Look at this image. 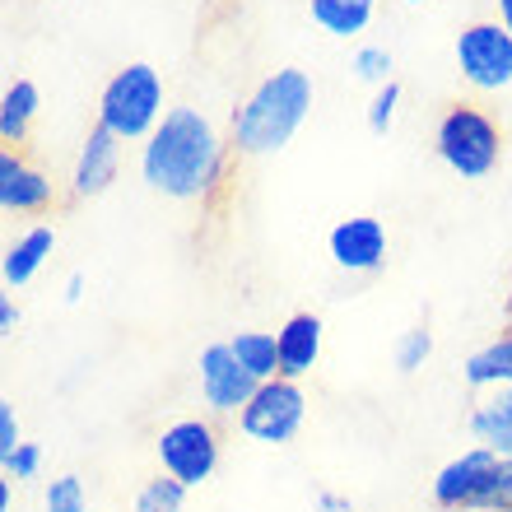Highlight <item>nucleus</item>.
Returning a JSON list of instances; mask_svg holds the SVG:
<instances>
[{
    "mask_svg": "<svg viewBox=\"0 0 512 512\" xmlns=\"http://www.w3.org/2000/svg\"><path fill=\"white\" fill-rule=\"evenodd\" d=\"M229 159L233 145L201 108H168V117L140 145L135 168L140 182L163 201L210 205L229 182Z\"/></svg>",
    "mask_w": 512,
    "mask_h": 512,
    "instance_id": "1",
    "label": "nucleus"
},
{
    "mask_svg": "<svg viewBox=\"0 0 512 512\" xmlns=\"http://www.w3.org/2000/svg\"><path fill=\"white\" fill-rule=\"evenodd\" d=\"M312 103H317V84H312L308 70L280 66V70H270V75H261L229 117L233 154L238 159L280 154L312 117Z\"/></svg>",
    "mask_w": 512,
    "mask_h": 512,
    "instance_id": "2",
    "label": "nucleus"
},
{
    "mask_svg": "<svg viewBox=\"0 0 512 512\" xmlns=\"http://www.w3.org/2000/svg\"><path fill=\"white\" fill-rule=\"evenodd\" d=\"M433 149H438L447 173H457L461 182H480V177L499 173L503 154H508V135H503L494 112L461 98V103L443 108V117L433 126Z\"/></svg>",
    "mask_w": 512,
    "mask_h": 512,
    "instance_id": "3",
    "label": "nucleus"
},
{
    "mask_svg": "<svg viewBox=\"0 0 512 512\" xmlns=\"http://www.w3.org/2000/svg\"><path fill=\"white\" fill-rule=\"evenodd\" d=\"M168 117V89L149 61H131L103 84L98 94V126H108L122 145H145L154 126Z\"/></svg>",
    "mask_w": 512,
    "mask_h": 512,
    "instance_id": "4",
    "label": "nucleus"
},
{
    "mask_svg": "<svg viewBox=\"0 0 512 512\" xmlns=\"http://www.w3.org/2000/svg\"><path fill=\"white\" fill-rule=\"evenodd\" d=\"M224 457V433L215 415H182L154 433V461L163 475L182 480L187 489H201L215 480Z\"/></svg>",
    "mask_w": 512,
    "mask_h": 512,
    "instance_id": "5",
    "label": "nucleus"
},
{
    "mask_svg": "<svg viewBox=\"0 0 512 512\" xmlns=\"http://www.w3.org/2000/svg\"><path fill=\"white\" fill-rule=\"evenodd\" d=\"M308 424V391L298 378H270L252 391V401L238 410L233 429L256 447H284L294 443Z\"/></svg>",
    "mask_w": 512,
    "mask_h": 512,
    "instance_id": "6",
    "label": "nucleus"
},
{
    "mask_svg": "<svg viewBox=\"0 0 512 512\" xmlns=\"http://www.w3.org/2000/svg\"><path fill=\"white\" fill-rule=\"evenodd\" d=\"M457 70L475 94H503L512 89V33L499 19H475L457 33Z\"/></svg>",
    "mask_w": 512,
    "mask_h": 512,
    "instance_id": "7",
    "label": "nucleus"
},
{
    "mask_svg": "<svg viewBox=\"0 0 512 512\" xmlns=\"http://www.w3.org/2000/svg\"><path fill=\"white\" fill-rule=\"evenodd\" d=\"M256 387H261V382L238 364V354L229 350V340H215V345H205V350L196 354V391H201L205 415L238 419V410L252 401Z\"/></svg>",
    "mask_w": 512,
    "mask_h": 512,
    "instance_id": "8",
    "label": "nucleus"
},
{
    "mask_svg": "<svg viewBox=\"0 0 512 512\" xmlns=\"http://www.w3.org/2000/svg\"><path fill=\"white\" fill-rule=\"evenodd\" d=\"M499 466H503L499 452H489V447H466L461 457H452L443 471L433 475V485H429L433 508H485Z\"/></svg>",
    "mask_w": 512,
    "mask_h": 512,
    "instance_id": "9",
    "label": "nucleus"
},
{
    "mask_svg": "<svg viewBox=\"0 0 512 512\" xmlns=\"http://www.w3.org/2000/svg\"><path fill=\"white\" fill-rule=\"evenodd\" d=\"M387 252H391V238L378 215L336 219L331 233H326V256L345 275H373V270L387 266Z\"/></svg>",
    "mask_w": 512,
    "mask_h": 512,
    "instance_id": "10",
    "label": "nucleus"
},
{
    "mask_svg": "<svg viewBox=\"0 0 512 512\" xmlns=\"http://www.w3.org/2000/svg\"><path fill=\"white\" fill-rule=\"evenodd\" d=\"M56 205V182L47 168L28 159L24 149H0V215L33 219Z\"/></svg>",
    "mask_w": 512,
    "mask_h": 512,
    "instance_id": "11",
    "label": "nucleus"
},
{
    "mask_svg": "<svg viewBox=\"0 0 512 512\" xmlns=\"http://www.w3.org/2000/svg\"><path fill=\"white\" fill-rule=\"evenodd\" d=\"M122 140L108 131V126H89V135L80 140L75 159H70V196L75 201H94L117 182L122 173Z\"/></svg>",
    "mask_w": 512,
    "mask_h": 512,
    "instance_id": "12",
    "label": "nucleus"
},
{
    "mask_svg": "<svg viewBox=\"0 0 512 512\" xmlns=\"http://www.w3.org/2000/svg\"><path fill=\"white\" fill-rule=\"evenodd\" d=\"M466 433H471L475 447H489L503 461H512V387L475 391V405L466 415Z\"/></svg>",
    "mask_w": 512,
    "mask_h": 512,
    "instance_id": "13",
    "label": "nucleus"
},
{
    "mask_svg": "<svg viewBox=\"0 0 512 512\" xmlns=\"http://www.w3.org/2000/svg\"><path fill=\"white\" fill-rule=\"evenodd\" d=\"M52 252H56V229L52 224H28V229L5 247V256H0V284H5L10 294L28 289V284L38 280V270L52 261Z\"/></svg>",
    "mask_w": 512,
    "mask_h": 512,
    "instance_id": "14",
    "label": "nucleus"
},
{
    "mask_svg": "<svg viewBox=\"0 0 512 512\" xmlns=\"http://www.w3.org/2000/svg\"><path fill=\"white\" fill-rule=\"evenodd\" d=\"M275 336H280V373L303 382L322 359V336H326L322 317L317 312H294V317H284Z\"/></svg>",
    "mask_w": 512,
    "mask_h": 512,
    "instance_id": "15",
    "label": "nucleus"
},
{
    "mask_svg": "<svg viewBox=\"0 0 512 512\" xmlns=\"http://www.w3.org/2000/svg\"><path fill=\"white\" fill-rule=\"evenodd\" d=\"M461 382L471 391L512 387V331H503V336H494L489 345L466 354V359H461Z\"/></svg>",
    "mask_w": 512,
    "mask_h": 512,
    "instance_id": "16",
    "label": "nucleus"
},
{
    "mask_svg": "<svg viewBox=\"0 0 512 512\" xmlns=\"http://www.w3.org/2000/svg\"><path fill=\"white\" fill-rule=\"evenodd\" d=\"M38 108H42V94H38V84L33 80H10L5 84V94H0V145L5 149L24 145Z\"/></svg>",
    "mask_w": 512,
    "mask_h": 512,
    "instance_id": "17",
    "label": "nucleus"
},
{
    "mask_svg": "<svg viewBox=\"0 0 512 512\" xmlns=\"http://www.w3.org/2000/svg\"><path fill=\"white\" fill-rule=\"evenodd\" d=\"M308 14L322 33L350 42L359 33H368L373 14H378V0H308Z\"/></svg>",
    "mask_w": 512,
    "mask_h": 512,
    "instance_id": "18",
    "label": "nucleus"
},
{
    "mask_svg": "<svg viewBox=\"0 0 512 512\" xmlns=\"http://www.w3.org/2000/svg\"><path fill=\"white\" fill-rule=\"evenodd\" d=\"M229 350L238 354V364H243L256 382L284 378V373H280V336H275V331L243 326V331H233V336H229Z\"/></svg>",
    "mask_w": 512,
    "mask_h": 512,
    "instance_id": "19",
    "label": "nucleus"
},
{
    "mask_svg": "<svg viewBox=\"0 0 512 512\" xmlns=\"http://www.w3.org/2000/svg\"><path fill=\"white\" fill-rule=\"evenodd\" d=\"M187 494L191 489L182 485V480H173V475H154V480H145V485L135 489L131 499V512H182L187 508Z\"/></svg>",
    "mask_w": 512,
    "mask_h": 512,
    "instance_id": "20",
    "label": "nucleus"
},
{
    "mask_svg": "<svg viewBox=\"0 0 512 512\" xmlns=\"http://www.w3.org/2000/svg\"><path fill=\"white\" fill-rule=\"evenodd\" d=\"M42 512H89V489H84L80 475L66 471V475H56V480H47Z\"/></svg>",
    "mask_w": 512,
    "mask_h": 512,
    "instance_id": "21",
    "label": "nucleus"
},
{
    "mask_svg": "<svg viewBox=\"0 0 512 512\" xmlns=\"http://www.w3.org/2000/svg\"><path fill=\"white\" fill-rule=\"evenodd\" d=\"M391 359H396V368L401 373H419V368L433 359V331L429 322L410 326V331H401V340H396V350H391Z\"/></svg>",
    "mask_w": 512,
    "mask_h": 512,
    "instance_id": "22",
    "label": "nucleus"
},
{
    "mask_svg": "<svg viewBox=\"0 0 512 512\" xmlns=\"http://www.w3.org/2000/svg\"><path fill=\"white\" fill-rule=\"evenodd\" d=\"M350 70H354V80H364V84H387L391 80V70H396V56L387 52V47H378V42H364V47H354L350 56Z\"/></svg>",
    "mask_w": 512,
    "mask_h": 512,
    "instance_id": "23",
    "label": "nucleus"
},
{
    "mask_svg": "<svg viewBox=\"0 0 512 512\" xmlns=\"http://www.w3.org/2000/svg\"><path fill=\"white\" fill-rule=\"evenodd\" d=\"M396 108H401V84L387 80L373 89V98H368V112H364V122L373 135H387L391 122H396Z\"/></svg>",
    "mask_w": 512,
    "mask_h": 512,
    "instance_id": "24",
    "label": "nucleus"
},
{
    "mask_svg": "<svg viewBox=\"0 0 512 512\" xmlns=\"http://www.w3.org/2000/svg\"><path fill=\"white\" fill-rule=\"evenodd\" d=\"M0 466H5V475H10V480H38V471H42V447L38 443H24L19 452H14V457L0 461Z\"/></svg>",
    "mask_w": 512,
    "mask_h": 512,
    "instance_id": "25",
    "label": "nucleus"
},
{
    "mask_svg": "<svg viewBox=\"0 0 512 512\" xmlns=\"http://www.w3.org/2000/svg\"><path fill=\"white\" fill-rule=\"evenodd\" d=\"M24 447V433H19V415H14V401H0V461L14 457Z\"/></svg>",
    "mask_w": 512,
    "mask_h": 512,
    "instance_id": "26",
    "label": "nucleus"
},
{
    "mask_svg": "<svg viewBox=\"0 0 512 512\" xmlns=\"http://www.w3.org/2000/svg\"><path fill=\"white\" fill-rule=\"evenodd\" d=\"M489 512H512V461H503L499 475H494V489H489Z\"/></svg>",
    "mask_w": 512,
    "mask_h": 512,
    "instance_id": "27",
    "label": "nucleus"
},
{
    "mask_svg": "<svg viewBox=\"0 0 512 512\" xmlns=\"http://www.w3.org/2000/svg\"><path fill=\"white\" fill-rule=\"evenodd\" d=\"M19 322H24V312H19L14 294L5 289V294H0V336H14V331H19Z\"/></svg>",
    "mask_w": 512,
    "mask_h": 512,
    "instance_id": "28",
    "label": "nucleus"
},
{
    "mask_svg": "<svg viewBox=\"0 0 512 512\" xmlns=\"http://www.w3.org/2000/svg\"><path fill=\"white\" fill-rule=\"evenodd\" d=\"M312 508L317 512H354V503L345 499V494H336V489H317V494H312Z\"/></svg>",
    "mask_w": 512,
    "mask_h": 512,
    "instance_id": "29",
    "label": "nucleus"
},
{
    "mask_svg": "<svg viewBox=\"0 0 512 512\" xmlns=\"http://www.w3.org/2000/svg\"><path fill=\"white\" fill-rule=\"evenodd\" d=\"M84 289H89V280H84V270H75V275L66 280V303L70 308H80L84 303Z\"/></svg>",
    "mask_w": 512,
    "mask_h": 512,
    "instance_id": "30",
    "label": "nucleus"
},
{
    "mask_svg": "<svg viewBox=\"0 0 512 512\" xmlns=\"http://www.w3.org/2000/svg\"><path fill=\"white\" fill-rule=\"evenodd\" d=\"M494 19H499V24L512 33V0H494Z\"/></svg>",
    "mask_w": 512,
    "mask_h": 512,
    "instance_id": "31",
    "label": "nucleus"
},
{
    "mask_svg": "<svg viewBox=\"0 0 512 512\" xmlns=\"http://www.w3.org/2000/svg\"><path fill=\"white\" fill-rule=\"evenodd\" d=\"M0 512H10V475L0 480Z\"/></svg>",
    "mask_w": 512,
    "mask_h": 512,
    "instance_id": "32",
    "label": "nucleus"
},
{
    "mask_svg": "<svg viewBox=\"0 0 512 512\" xmlns=\"http://www.w3.org/2000/svg\"><path fill=\"white\" fill-rule=\"evenodd\" d=\"M503 322H508V331H512V289H508V298H503Z\"/></svg>",
    "mask_w": 512,
    "mask_h": 512,
    "instance_id": "33",
    "label": "nucleus"
},
{
    "mask_svg": "<svg viewBox=\"0 0 512 512\" xmlns=\"http://www.w3.org/2000/svg\"><path fill=\"white\" fill-rule=\"evenodd\" d=\"M433 512H489V508H433Z\"/></svg>",
    "mask_w": 512,
    "mask_h": 512,
    "instance_id": "34",
    "label": "nucleus"
},
{
    "mask_svg": "<svg viewBox=\"0 0 512 512\" xmlns=\"http://www.w3.org/2000/svg\"><path fill=\"white\" fill-rule=\"evenodd\" d=\"M405 5H429V0H405Z\"/></svg>",
    "mask_w": 512,
    "mask_h": 512,
    "instance_id": "35",
    "label": "nucleus"
},
{
    "mask_svg": "<svg viewBox=\"0 0 512 512\" xmlns=\"http://www.w3.org/2000/svg\"><path fill=\"white\" fill-rule=\"evenodd\" d=\"M508 154H512V140H508Z\"/></svg>",
    "mask_w": 512,
    "mask_h": 512,
    "instance_id": "36",
    "label": "nucleus"
}]
</instances>
